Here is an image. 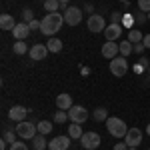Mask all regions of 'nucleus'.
I'll return each mask as SVG.
<instances>
[{
	"instance_id": "nucleus-19",
	"label": "nucleus",
	"mask_w": 150,
	"mask_h": 150,
	"mask_svg": "<svg viewBox=\"0 0 150 150\" xmlns=\"http://www.w3.org/2000/svg\"><path fill=\"white\" fill-rule=\"evenodd\" d=\"M32 146H34V150L48 148V142H46V138H44V134H36L34 138H32Z\"/></svg>"
},
{
	"instance_id": "nucleus-23",
	"label": "nucleus",
	"mask_w": 150,
	"mask_h": 150,
	"mask_svg": "<svg viewBox=\"0 0 150 150\" xmlns=\"http://www.w3.org/2000/svg\"><path fill=\"white\" fill-rule=\"evenodd\" d=\"M142 38H144V36H142V32H140L138 28H132V30L128 32V40H130L132 44H138V42H142Z\"/></svg>"
},
{
	"instance_id": "nucleus-24",
	"label": "nucleus",
	"mask_w": 150,
	"mask_h": 150,
	"mask_svg": "<svg viewBox=\"0 0 150 150\" xmlns=\"http://www.w3.org/2000/svg\"><path fill=\"white\" fill-rule=\"evenodd\" d=\"M12 50H14V54L22 56V54H26L28 46H26V42H24V40H16V42H14V46H12Z\"/></svg>"
},
{
	"instance_id": "nucleus-13",
	"label": "nucleus",
	"mask_w": 150,
	"mask_h": 150,
	"mask_svg": "<svg viewBox=\"0 0 150 150\" xmlns=\"http://www.w3.org/2000/svg\"><path fill=\"white\" fill-rule=\"evenodd\" d=\"M50 150H68L70 148V136H56L48 142Z\"/></svg>"
},
{
	"instance_id": "nucleus-41",
	"label": "nucleus",
	"mask_w": 150,
	"mask_h": 150,
	"mask_svg": "<svg viewBox=\"0 0 150 150\" xmlns=\"http://www.w3.org/2000/svg\"><path fill=\"white\" fill-rule=\"evenodd\" d=\"M146 134H148V136H150V124H148V126H146Z\"/></svg>"
},
{
	"instance_id": "nucleus-26",
	"label": "nucleus",
	"mask_w": 150,
	"mask_h": 150,
	"mask_svg": "<svg viewBox=\"0 0 150 150\" xmlns=\"http://www.w3.org/2000/svg\"><path fill=\"white\" fill-rule=\"evenodd\" d=\"M44 10L46 12H58L60 10V2L58 0H46L44 2Z\"/></svg>"
},
{
	"instance_id": "nucleus-38",
	"label": "nucleus",
	"mask_w": 150,
	"mask_h": 150,
	"mask_svg": "<svg viewBox=\"0 0 150 150\" xmlns=\"http://www.w3.org/2000/svg\"><path fill=\"white\" fill-rule=\"evenodd\" d=\"M58 2H60V10H66V8H68V2H70V0H58Z\"/></svg>"
},
{
	"instance_id": "nucleus-42",
	"label": "nucleus",
	"mask_w": 150,
	"mask_h": 150,
	"mask_svg": "<svg viewBox=\"0 0 150 150\" xmlns=\"http://www.w3.org/2000/svg\"><path fill=\"white\" fill-rule=\"evenodd\" d=\"M120 2H130V0H120Z\"/></svg>"
},
{
	"instance_id": "nucleus-40",
	"label": "nucleus",
	"mask_w": 150,
	"mask_h": 150,
	"mask_svg": "<svg viewBox=\"0 0 150 150\" xmlns=\"http://www.w3.org/2000/svg\"><path fill=\"white\" fill-rule=\"evenodd\" d=\"M8 144H10V142H8V140H0V150H6V146H8Z\"/></svg>"
},
{
	"instance_id": "nucleus-12",
	"label": "nucleus",
	"mask_w": 150,
	"mask_h": 150,
	"mask_svg": "<svg viewBox=\"0 0 150 150\" xmlns=\"http://www.w3.org/2000/svg\"><path fill=\"white\" fill-rule=\"evenodd\" d=\"M48 52H50V50H48V46L46 44H34V46L30 48V52H28V54H30V60H44V58L48 56Z\"/></svg>"
},
{
	"instance_id": "nucleus-11",
	"label": "nucleus",
	"mask_w": 150,
	"mask_h": 150,
	"mask_svg": "<svg viewBox=\"0 0 150 150\" xmlns=\"http://www.w3.org/2000/svg\"><path fill=\"white\" fill-rule=\"evenodd\" d=\"M26 114H28V108H24V106H20V104L12 106L10 110H8V118L14 120V122H22V120H26Z\"/></svg>"
},
{
	"instance_id": "nucleus-20",
	"label": "nucleus",
	"mask_w": 150,
	"mask_h": 150,
	"mask_svg": "<svg viewBox=\"0 0 150 150\" xmlns=\"http://www.w3.org/2000/svg\"><path fill=\"white\" fill-rule=\"evenodd\" d=\"M36 128H38V134H50L52 132V128H54V124L52 122H48V120H40L38 124H36Z\"/></svg>"
},
{
	"instance_id": "nucleus-35",
	"label": "nucleus",
	"mask_w": 150,
	"mask_h": 150,
	"mask_svg": "<svg viewBox=\"0 0 150 150\" xmlns=\"http://www.w3.org/2000/svg\"><path fill=\"white\" fill-rule=\"evenodd\" d=\"M132 50H134V52H136V54H142V52H144V50H146V46H144V44H142V42H138V44H134V48H132Z\"/></svg>"
},
{
	"instance_id": "nucleus-39",
	"label": "nucleus",
	"mask_w": 150,
	"mask_h": 150,
	"mask_svg": "<svg viewBox=\"0 0 150 150\" xmlns=\"http://www.w3.org/2000/svg\"><path fill=\"white\" fill-rule=\"evenodd\" d=\"M142 44H144L146 48H150V34H146L144 38H142Z\"/></svg>"
},
{
	"instance_id": "nucleus-14",
	"label": "nucleus",
	"mask_w": 150,
	"mask_h": 150,
	"mask_svg": "<svg viewBox=\"0 0 150 150\" xmlns=\"http://www.w3.org/2000/svg\"><path fill=\"white\" fill-rule=\"evenodd\" d=\"M104 36H106V40L116 42V40L122 36V26H120V24H108L106 30H104Z\"/></svg>"
},
{
	"instance_id": "nucleus-6",
	"label": "nucleus",
	"mask_w": 150,
	"mask_h": 150,
	"mask_svg": "<svg viewBox=\"0 0 150 150\" xmlns=\"http://www.w3.org/2000/svg\"><path fill=\"white\" fill-rule=\"evenodd\" d=\"M88 30H90L92 34L104 32V30H106V20H104V16H100V14H90V18H88Z\"/></svg>"
},
{
	"instance_id": "nucleus-17",
	"label": "nucleus",
	"mask_w": 150,
	"mask_h": 150,
	"mask_svg": "<svg viewBox=\"0 0 150 150\" xmlns=\"http://www.w3.org/2000/svg\"><path fill=\"white\" fill-rule=\"evenodd\" d=\"M14 26H16V22H14V18H12V14H2L0 16V28L2 30H14Z\"/></svg>"
},
{
	"instance_id": "nucleus-45",
	"label": "nucleus",
	"mask_w": 150,
	"mask_h": 150,
	"mask_svg": "<svg viewBox=\"0 0 150 150\" xmlns=\"http://www.w3.org/2000/svg\"><path fill=\"white\" fill-rule=\"evenodd\" d=\"M40 2H46V0H40Z\"/></svg>"
},
{
	"instance_id": "nucleus-9",
	"label": "nucleus",
	"mask_w": 150,
	"mask_h": 150,
	"mask_svg": "<svg viewBox=\"0 0 150 150\" xmlns=\"http://www.w3.org/2000/svg\"><path fill=\"white\" fill-rule=\"evenodd\" d=\"M80 142L86 150H94V148L100 146V134H98V132H84Z\"/></svg>"
},
{
	"instance_id": "nucleus-47",
	"label": "nucleus",
	"mask_w": 150,
	"mask_h": 150,
	"mask_svg": "<svg viewBox=\"0 0 150 150\" xmlns=\"http://www.w3.org/2000/svg\"><path fill=\"white\" fill-rule=\"evenodd\" d=\"M148 150H150V148H148Z\"/></svg>"
},
{
	"instance_id": "nucleus-10",
	"label": "nucleus",
	"mask_w": 150,
	"mask_h": 150,
	"mask_svg": "<svg viewBox=\"0 0 150 150\" xmlns=\"http://www.w3.org/2000/svg\"><path fill=\"white\" fill-rule=\"evenodd\" d=\"M120 54V44H116L112 40H106V44H102V56L108 58V60H112Z\"/></svg>"
},
{
	"instance_id": "nucleus-33",
	"label": "nucleus",
	"mask_w": 150,
	"mask_h": 150,
	"mask_svg": "<svg viewBox=\"0 0 150 150\" xmlns=\"http://www.w3.org/2000/svg\"><path fill=\"white\" fill-rule=\"evenodd\" d=\"M134 20H136V22H146V20H148V14H146V12H140V14H136V16H134Z\"/></svg>"
},
{
	"instance_id": "nucleus-22",
	"label": "nucleus",
	"mask_w": 150,
	"mask_h": 150,
	"mask_svg": "<svg viewBox=\"0 0 150 150\" xmlns=\"http://www.w3.org/2000/svg\"><path fill=\"white\" fill-rule=\"evenodd\" d=\"M132 48H134V44H132L130 40H124V42H120V56H124V58L130 56V54L134 52Z\"/></svg>"
},
{
	"instance_id": "nucleus-21",
	"label": "nucleus",
	"mask_w": 150,
	"mask_h": 150,
	"mask_svg": "<svg viewBox=\"0 0 150 150\" xmlns=\"http://www.w3.org/2000/svg\"><path fill=\"white\" fill-rule=\"evenodd\" d=\"M92 118L96 120V122H106V120H108V110L102 108V106H98V108L92 112Z\"/></svg>"
},
{
	"instance_id": "nucleus-43",
	"label": "nucleus",
	"mask_w": 150,
	"mask_h": 150,
	"mask_svg": "<svg viewBox=\"0 0 150 150\" xmlns=\"http://www.w3.org/2000/svg\"><path fill=\"white\" fill-rule=\"evenodd\" d=\"M148 20H150V12H148Z\"/></svg>"
},
{
	"instance_id": "nucleus-31",
	"label": "nucleus",
	"mask_w": 150,
	"mask_h": 150,
	"mask_svg": "<svg viewBox=\"0 0 150 150\" xmlns=\"http://www.w3.org/2000/svg\"><path fill=\"white\" fill-rule=\"evenodd\" d=\"M120 20H122V14L120 12H112L110 14V24H120Z\"/></svg>"
},
{
	"instance_id": "nucleus-37",
	"label": "nucleus",
	"mask_w": 150,
	"mask_h": 150,
	"mask_svg": "<svg viewBox=\"0 0 150 150\" xmlns=\"http://www.w3.org/2000/svg\"><path fill=\"white\" fill-rule=\"evenodd\" d=\"M114 150H128V144L126 142H118V144H114Z\"/></svg>"
},
{
	"instance_id": "nucleus-28",
	"label": "nucleus",
	"mask_w": 150,
	"mask_h": 150,
	"mask_svg": "<svg viewBox=\"0 0 150 150\" xmlns=\"http://www.w3.org/2000/svg\"><path fill=\"white\" fill-rule=\"evenodd\" d=\"M32 20H34V12L30 10V8H24V10H22V22L30 24Z\"/></svg>"
},
{
	"instance_id": "nucleus-27",
	"label": "nucleus",
	"mask_w": 150,
	"mask_h": 150,
	"mask_svg": "<svg viewBox=\"0 0 150 150\" xmlns=\"http://www.w3.org/2000/svg\"><path fill=\"white\" fill-rule=\"evenodd\" d=\"M66 120H70L66 110H58L56 114H54V122H58V124H62V122H66Z\"/></svg>"
},
{
	"instance_id": "nucleus-5",
	"label": "nucleus",
	"mask_w": 150,
	"mask_h": 150,
	"mask_svg": "<svg viewBox=\"0 0 150 150\" xmlns=\"http://www.w3.org/2000/svg\"><path fill=\"white\" fill-rule=\"evenodd\" d=\"M108 68H110V72L114 74V76H124L128 70V64H126V58L124 56H116L110 60V64H108Z\"/></svg>"
},
{
	"instance_id": "nucleus-46",
	"label": "nucleus",
	"mask_w": 150,
	"mask_h": 150,
	"mask_svg": "<svg viewBox=\"0 0 150 150\" xmlns=\"http://www.w3.org/2000/svg\"><path fill=\"white\" fill-rule=\"evenodd\" d=\"M148 72H150V68H148Z\"/></svg>"
},
{
	"instance_id": "nucleus-30",
	"label": "nucleus",
	"mask_w": 150,
	"mask_h": 150,
	"mask_svg": "<svg viewBox=\"0 0 150 150\" xmlns=\"http://www.w3.org/2000/svg\"><path fill=\"white\" fill-rule=\"evenodd\" d=\"M10 150H28V146L24 144L22 140H16V142H12V144H10Z\"/></svg>"
},
{
	"instance_id": "nucleus-18",
	"label": "nucleus",
	"mask_w": 150,
	"mask_h": 150,
	"mask_svg": "<svg viewBox=\"0 0 150 150\" xmlns=\"http://www.w3.org/2000/svg\"><path fill=\"white\" fill-rule=\"evenodd\" d=\"M82 134H84V132H82L80 124L72 122V124L68 126V136H70V138H74V140H80V138H82Z\"/></svg>"
},
{
	"instance_id": "nucleus-16",
	"label": "nucleus",
	"mask_w": 150,
	"mask_h": 150,
	"mask_svg": "<svg viewBox=\"0 0 150 150\" xmlns=\"http://www.w3.org/2000/svg\"><path fill=\"white\" fill-rule=\"evenodd\" d=\"M28 34H30V26H28L26 22L16 24V26H14V30H12V36H14L16 40H24Z\"/></svg>"
},
{
	"instance_id": "nucleus-1",
	"label": "nucleus",
	"mask_w": 150,
	"mask_h": 150,
	"mask_svg": "<svg viewBox=\"0 0 150 150\" xmlns=\"http://www.w3.org/2000/svg\"><path fill=\"white\" fill-rule=\"evenodd\" d=\"M62 24H64V14H60V12H48L46 16L40 20V32L52 38L62 28Z\"/></svg>"
},
{
	"instance_id": "nucleus-7",
	"label": "nucleus",
	"mask_w": 150,
	"mask_h": 150,
	"mask_svg": "<svg viewBox=\"0 0 150 150\" xmlns=\"http://www.w3.org/2000/svg\"><path fill=\"white\" fill-rule=\"evenodd\" d=\"M64 22L70 24V26H76V24L82 22V10L76 8V6H68L64 10Z\"/></svg>"
},
{
	"instance_id": "nucleus-15",
	"label": "nucleus",
	"mask_w": 150,
	"mask_h": 150,
	"mask_svg": "<svg viewBox=\"0 0 150 150\" xmlns=\"http://www.w3.org/2000/svg\"><path fill=\"white\" fill-rule=\"evenodd\" d=\"M56 106H58V110H66V112H68L70 108H72V96H70L68 92L58 94V98H56Z\"/></svg>"
},
{
	"instance_id": "nucleus-3",
	"label": "nucleus",
	"mask_w": 150,
	"mask_h": 150,
	"mask_svg": "<svg viewBox=\"0 0 150 150\" xmlns=\"http://www.w3.org/2000/svg\"><path fill=\"white\" fill-rule=\"evenodd\" d=\"M36 132H38V128H36L34 122L22 120V122H18V124H16V134H18L22 140H32L36 136Z\"/></svg>"
},
{
	"instance_id": "nucleus-4",
	"label": "nucleus",
	"mask_w": 150,
	"mask_h": 150,
	"mask_svg": "<svg viewBox=\"0 0 150 150\" xmlns=\"http://www.w3.org/2000/svg\"><path fill=\"white\" fill-rule=\"evenodd\" d=\"M88 110L84 108V106H72L68 110V118H70V122H76V124H82V122H86L88 120Z\"/></svg>"
},
{
	"instance_id": "nucleus-29",
	"label": "nucleus",
	"mask_w": 150,
	"mask_h": 150,
	"mask_svg": "<svg viewBox=\"0 0 150 150\" xmlns=\"http://www.w3.org/2000/svg\"><path fill=\"white\" fill-rule=\"evenodd\" d=\"M138 10L140 12H150V0H138Z\"/></svg>"
},
{
	"instance_id": "nucleus-32",
	"label": "nucleus",
	"mask_w": 150,
	"mask_h": 150,
	"mask_svg": "<svg viewBox=\"0 0 150 150\" xmlns=\"http://www.w3.org/2000/svg\"><path fill=\"white\" fill-rule=\"evenodd\" d=\"M16 136H18V134H16V132H10V130H8V132H4V140H8V142H16Z\"/></svg>"
},
{
	"instance_id": "nucleus-2",
	"label": "nucleus",
	"mask_w": 150,
	"mask_h": 150,
	"mask_svg": "<svg viewBox=\"0 0 150 150\" xmlns=\"http://www.w3.org/2000/svg\"><path fill=\"white\" fill-rule=\"evenodd\" d=\"M106 128H108V132H110L114 138H124L126 132H128L126 122H124L122 118H116V116H108V120H106Z\"/></svg>"
},
{
	"instance_id": "nucleus-36",
	"label": "nucleus",
	"mask_w": 150,
	"mask_h": 150,
	"mask_svg": "<svg viewBox=\"0 0 150 150\" xmlns=\"http://www.w3.org/2000/svg\"><path fill=\"white\" fill-rule=\"evenodd\" d=\"M28 26H30V32H32V30H40V20H36V18H34Z\"/></svg>"
},
{
	"instance_id": "nucleus-8",
	"label": "nucleus",
	"mask_w": 150,
	"mask_h": 150,
	"mask_svg": "<svg viewBox=\"0 0 150 150\" xmlns=\"http://www.w3.org/2000/svg\"><path fill=\"white\" fill-rule=\"evenodd\" d=\"M124 142L128 144V148H138L140 142H142V130L140 128H128Z\"/></svg>"
},
{
	"instance_id": "nucleus-34",
	"label": "nucleus",
	"mask_w": 150,
	"mask_h": 150,
	"mask_svg": "<svg viewBox=\"0 0 150 150\" xmlns=\"http://www.w3.org/2000/svg\"><path fill=\"white\" fill-rule=\"evenodd\" d=\"M138 64H140V66H142L144 70H148V68H150V60H148V58H144V56H140Z\"/></svg>"
},
{
	"instance_id": "nucleus-25",
	"label": "nucleus",
	"mask_w": 150,
	"mask_h": 150,
	"mask_svg": "<svg viewBox=\"0 0 150 150\" xmlns=\"http://www.w3.org/2000/svg\"><path fill=\"white\" fill-rule=\"evenodd\" d=\"M46 46H48L50 52H60V50H62V42H60L58 38H50L46 42Z\"/></svg>"
},
{
	"instance_id": "nucleus-44",
	"label": "nucleus",
	"mask_w": 150,
	"mask_h": 150,
	"mask_svg": "<svg viewBox=\"0 0 150 150\" xmlns=\"http://www.w3.org/2000/svg\"><path fill=\"white\" fill-rule=\"evenodd\" d=\"M128 150H136V148H128Z\"/></svg>"
}]
</instances>
